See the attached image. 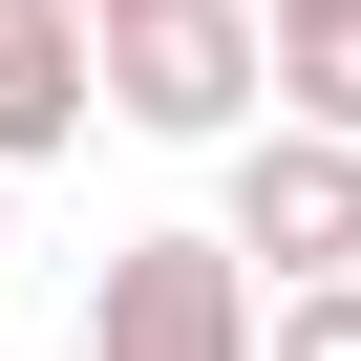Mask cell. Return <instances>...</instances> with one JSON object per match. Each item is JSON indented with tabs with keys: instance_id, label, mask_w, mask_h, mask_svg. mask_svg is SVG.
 Segmentation results:
<instances>
[{
	"instance_id": "6da1fadb",
	"label": "cell",
	"mask_w": 361,
	"mask_h": 361,
	"mask_svg": "<svg viewBox=\"0 0 361 361\" xmlns=\"http://www.w3.org/2000/svg\"><path fill=\"white\" fill-rule=\"evenodd\" d=\"M85 85L128 128H170V149H234L255 85H276V22L255 0H128V22H85Z\"/></svg>"
},
{
	"instance_id": "7a4b0ae2",
	"label": "cell",
	"mask_w": 361,
	"mask_h": 361,
	"mask_svg": "<svg viewBox=\"0 0 361 361\" xmlns=\"http://www.w3.org/2000/svg\"><path fill=\"white\" fill-rule=\"evenodd\" d=\"M213 255L234 276H361V149H319V128H255L234 149V213H213Z\"/></svg>"
},
{
	"instance_id": "3957f363",
	"label": "cell",
	"mask_w": 361,
	"mask_h": 361,
	"mask_svg": "<svg viewBox=\"0 0 361 361\" xmlns=\"http://www.w3.org/2000/svg\"><path fill=\"white\" fill-rule=\"evenodd\" d=\"M85 361H255V276L213 234H128L85 298Z\"/></svg>"
},
{
	"instance_id": "277c9868",
	"label": "cell",
	"mask_w": 361,
	"mask_h": 361,
	"mask_svg": "<svg viewBox=\"0 0 361 361\" xmlns=\"http://www.w3.org/2000/svg\"><path fill=\"white\" fill-rule=\"evenodd\" d=\"M85 106H106L85 85V0H0V170H43Z\"/></svg>"
},
{
	"instance_id": "5b68a950",
	"label": "cell",
	"mask_w": 361,
	"mask_h": 361,
	"mask_svg": "<svg viewBox=\"0 0 361 361\" xmlns=\"http://www.w3.org/2000/svg\"><path fill=\"white\" fill-rule=\"evenodd\" d=\"M276 85H298L319 149H361V22H276Z\"/></svg>"
},
{
	"instance_id": "8992f818",
	"label": "cell",
	"mask_w": 361,
	"mask_h": 361,
	"mask_svg": "<svg viewBox=\"0 0 361 361\" xmlns=\"http://www.w3.org/2000/svg\"><path fill=\"white\" fill-rule=\"evenodd\" d=\"M255 361H361V276H298V298L255 319Z\"/></svg>"
},
{
	"instance_id": "52a82bcc",
	"label": "cell",
	"mask_w": 361,
	"mask_h": 361,
	"mask_svg": "<svg viewBox=\"0 0 361 361\" xmlns=\"http://www.w3.org/2000/svg\"><path fill=\"white\" fill-rule=\"evenodd\" d=\"M255 22H361V0H255Z\"/></svg>"
},
{
	"instance_id": "ba28073f",
	"label": "cell",
	"mask_w": 361,
	"mask_h": 361,
	"mask_svg": "<svg viewBox=\"0 0 361 361\" xmlns=\"http://www.w3.org/2000/svg\"><path fill=\"white\" fill-rule=\"evenodd\" d=\"M85 22H128V0H85Z\"/></svg>"
},
{
	"instance_id": "9c48e42d",
	"label": "cell",
	"mask_w": 361,
	"mask_h": 361,
	"mask_svg": "<svg viewBox=\"0 0 361 361\" xmlns=\"http://www.w3.org/2000/svg\"><path fill=\"white\" fill-rule=\"evenodd\" d=\"M0 255H22V234H0Z\"/></svg>"
}]
</instances>
